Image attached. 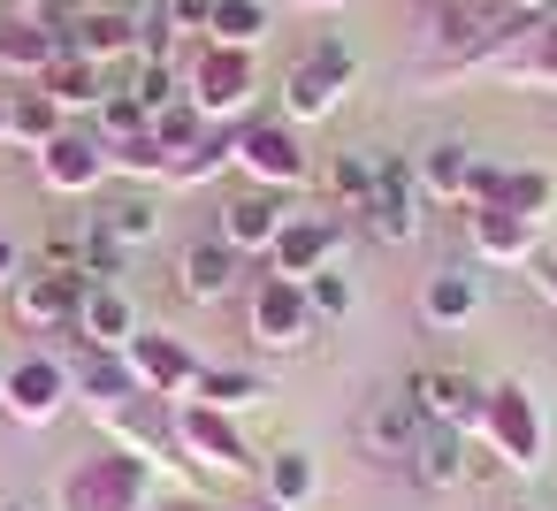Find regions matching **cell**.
I'll return each instance as SVG.
<instances>
[{"label":"cell","mask_w":557,"mask_h":511,"mask_svg":"<svg viewBox=\"0 0 557 511\" xmlns=\"http://www.w3.org/2000/svg\"><path fill=\"white\" fill-rule=\"evenodd\" d=\"M420 404L405 397V382L397 389H374L367 404H359V450H374V458H405L412 443H420Z\"/></svg>","instance_id":"603a6c76"},{"label":"cell","mask_w":557,"mask_h":511,"mask_svg":"<svg viewBox=\"0 0 557 511\" xmlns=\"http://www.w3.org/2000/svg\"><path fill=\"white\" fill-rule=\"evenodd\" d=\"M92 222H108V229H115V245L146 252V245L161 237V199H153V191H138V184H123V191H108V199H100V214H92Z\"/></svg>","instance_id":"4dcf8cb0"},{"label":"cell","mask_w":557,"mask_h":511,"mask_svg":"<svg viewBox=\"0 0 557 511\" xmlns=\"http://www.w3.org/2000/svg\"><path fill=\"white\" fill-rule=\"evenodd\" d=\"M222 169H237V123H207V138L191 146V153H176L169 161V191H184V184H214Z\"/></svg>","instance_id":"d6a6232c"},{"label":"cell","mask_w":557,"mask_h":511,"mask_svg":"<svg viewBox=\"0 0 557 511\" xmlns=\"http://www.w3.org/2000/svg\"><path fill=\"white\" fill-rule=\"evenodd\" d=\"M85 275H47V267H24L9 290H0V313H9V328L24 336H70L77 313H85Z\"/></svg>","instance_id":"52a82bcc"},{"label":"cell","mask_w":557,"mask_h":511,"mask_svg":"<svg viewBox=\"0 0 557 511\" xmlns=\"http://www.w3.org/2000/svg\"><path fill=\"white\" fill-rule=\"evenodd\" d=\"M70 366H62V351H24V359H9V382H0V412H9L16 427H54L62 412H70Z\"/></svg>","instance_id":"9c48e42d"},{"label":"cell","mask_w":557,"mask_h":511,"mask_svg":"<svg viewBox=\"0 0 557 511\" xmlns=\"http://www.w3.org/2000/svg\"><path fill=\"white\" fill-rule=\"evenodd\" d=\"M32 169H39V184H47L54 199H92V191L108 184V146L85 138V130H62L47 153H32Z\"/></svg>","instance_id":"2e32d148"},{"label":"cell","mask_w":557,"mask_h":511,"mask_svg":"<svg viewBox=\"0 0 557 511\" xmlns=\"http://www.w3.org/2000/svg\"><path fill=\"white\" fill-rule=\"evenodd\" d=\"M62 366H70V389L92 404V412H108V404H123V397H138V374H131V351H108V344H85L77 328L62 336Z\"/></svg>","instance_id":"5bb4252c"},{"label":"cell","mask_w":557,"mask_h":511,"mask_svg":"<svg viewBox=\"0 0 557 511\" xmlns=\"http://www.w3.org/2000/svg\"><path fill=\"white\" fill-rule=\"evenodd\" d=\"M351 85H359V47H351V39H313V47L283 70V115H290L298 130H306V123H329Z\"/></svg>","instance_id":"277c9868"},{"label":"cell","mask_w":557,"mask_h":511,"mask_svg":"<svg viewBox=\"0 0 557 511\" xmlns=\"http://www.w3.org/2000/svg\"><path fill=\"white\" fill-rule=\"evenodd\" d=\"M146 321H138V306H131V290L123 283H92L85 290V313H77V336L85 344H108V351H131V336H138Z\"/></svg>","instance_id":"f1b7e54d"},{"label":"cell","mask_w":557,"mask_h":511,"mask_svg":"<svg viewBox=\"0 0 557 511\" xmlns=\"http://www.w3.org/2000/svg\"><path fill=\"white\" fill-rule=\"evenodd\" d=\"M458 9H481V16H511V0H458Z\"/></svg>","instance_id":"bcb514c9"},{"label":"cell","mask_w":557,"mask_h":511,"mask_svg":"<svg viewBox=\"0 0 557 511\" xmlns=\"http://www.w3.org/2000/svg\"><path fill=\"white\" fill-rule=\"evenodd\" d=\"M47 9H54V0H16V16H39V24H47Z\"/></svg>","instance_id":"7dc6e473"},{"label":"cell","mask_w":557,"mask_h":511,"mask_svg":"<svg viewBox=\"0 0 557 511\" xmlns=\"http://www.w3.org/2000/svg\"><path fill=\"white\" fill-rule=\"evenodd\" d=\"M306 306H313V321H321V328H344V321L359 313V283H351V267H344V260H329L321 275H306Z\"/></svg>","instance_id":"e575fe53"},{"label":"cell","mask_w":557,"mask_h":511,"mask_svg":"<svg viewBox=\"0 0 557 511\" xmlns=\"http://www.w3.org/2000/svg\"><path fill=\"white\" fill-rule=\"evenodd\" d=\"M0 382H9V359H0Z\"/></svg>","instance_id":"f5cc1de1"},{"label":"cell","mask_w":557,"mask_h":511,"mask_svg":"<svg viewBox=\"0 0 557 511\" xmlns=\"http://www.w3.org/2000/svg\"><path fill=\"white\" fill-rule=\"evenodd\" d=\"M260 496H268L275 511H306V503L321 496V465H313V450H306V443L268 450V458H260Z\"/></svg>","instance_id":"4316f807"},{"label":"cell","mask_w":557,"mask_h":511,"mask_svg":"<svg viewBox=\"0 0 557 511\" xmlns=\"http://www.w3.org/2000/svg\"><path fill=\"white\" fill-rule=\"evenodd\" d=\"M534 290H542V298L557 306V260H549V267H534Z\"/></svg>","instance_id":"f6af8a7d"},{"label":"cell","mask_w":557,"mask_h":511,"mask_svg":"<svg viewBox=\"0 0 557 511\" xmlns=\"http://www.w3.org/2000/svg\"><path fill=\"white\" fill-rule=\"evenodd\" d=\"M237 176L260 184V191H298V184L313 176L298 123H290V115H245V123H237Z\"/></svg>","instance_id":"8992f818"},{"label":"cell","mask_w":557,"mask_h":511,"mask_svg":"<svg viewBox=\"0 0 557 511\" xmlns=\"http://www.w3.org/2000/svg\"><path fill=\"white\" fill-rule=\"evenodd\" d=\"M153 138H161V146H169V161H176V153H191V146L207 138V115H199L191 100H176L169 115H153Z\"/></svg>","instance_id":"60d3db41"},{"label":"cell","mask_w":557,"mask_h":511,"mask_svg":"<svg viewBox=\"0 0 557 511\" xmlns=\"http://www.w3.org/2000/svg\"><path fill=\"white\" fill-rule=\"evenodd\" d=\"M237 275H245V252H237V245H222L214 229H207V237H191V245H184V260H176V290H184L191 306H222V298H237Z\"/></svg>","instance_id":"ffe728a7"},{"label":"cell","mask_w":557,"mask_h":511,"mask_svg":"<svg viewBox=\"0 0 557 511\" xmlns=\"http://www.w3.org/2000/svg\"><path fill=\"white\" fill-rule=\"evenodd\" d=\"M298 9H313V16H329V9H351V0H298Z\"/></svg>","instance_id":"681fc988"},{"label":"cell","mask_w":557,"mask_h":511,"mask_svg":"<svg viewBox=\"0 0 557 511\" xmlns=\"http://www.w3.org/2000/svg\"><path fill=\"white\" fill-rule=\"evenodd\" d=\"M16 275H24V245H16V237H0V290H9Z\"/></svg>","instance_id":"ee69618b"},{"label":"cell","mask_w":557,"mask_h":511,"mask_svg":"<svg viewBox=\"0 0 557 511\" xmlns=\"http://www.w3.org/2000/svg\"><path fill=\"white\" fill-rule=\"evenodd\" d=\"M290 222V207H283V191H260V184H245L222 214H214V237L222 245H237L245 260H268V245H275V229Z\"/></svg>","instance_id":"d6986e66"},{"label":"cell","mask_w":557,"mask_h":511,"mask_svg":"<svg viewBox=\"0 0 557 511\" xmlns=\"http://www.w3.org/2000/svg\"><path fill=\"white\" fill-rule=\"evenodd\" d=\"M92 123H100V130H92L100 146H123V138H146V130H153V115H146L138 92H108V100L92 108Z\"/></svg>","instance_id":"8d00e7d4"},{"label":"cell","mask_w":557,"mask_h":511,"mask_svg":"<svg viewBox=\"0 0 557 511\" xmlns=\"http://www.w3.org/2000/svg\"><path fill=\"white\" fill-rule=\"evenodd\" d=\"M466 245L481 252V267H534L542 222H527L511 207H466Z\"/></svg>","instance_id":"e0dca14e"},{"label":"cell","mask_w":557,"mask_h":511,"mask_svg":"<svg viewBox=\"0 0 557 511\" xmlns=\"http://www.w3.org/2000/svg\"><path fill=\"white\" fill-rule=\"evenodd\" d=\"M344 245H351V222H336V214H290V222L275 229V245H268V275L306 283V275H321L329 260H344Z\"/></svg>","instance_id":"7c38bea8"},{"label":"cell","mask_w":557,"mask_h":511,"mask_svg":"<svg viewBox=\"0 0 557 511\" xmlns=\"http://www.w3.org/2000/svg\"><path fill=\"white\" fill-rule=\"evenodd\" d=\"M481 306H488V283H481V267H466V260H450V267H435L428 283H420V321L428 328H473L481 321Z\"/></svg>","instance_id":"44dd1931"},{"label":"cell","mask_w":557,"mask_h":511,"mask_svg":"<svg viewBox=\"0 0 557 511\" xmlns=\"http://www.w3.org/2000/svg\"><path fill=\"white\" fill-rule=\"evenodd\" d=\"M268 24H275V9H268V0H214V24H207V39L214 47H260L268 39Z\"/></svg>","instance_id":"d590c367"},{"label":"cell","mask_w":557,"mask_h":511,"mask_svg":"<svg viewBox=\"0 0 557 511\" xmlns=\"http://www.w3.org/2000/svg\"><path fill=\"white\" fill-rule=\"evenodd\" d=\"M39 92L70 115V108H100L108 100V62H85V54H54V70L39 77Z\"/></svg>","instance_id":"1f68e13d"},{"label":"cell","mask_w":557,"mask_h":511,"mask_svg":"<svg viewBox=\"0 0 557 511\" xmlns=\"http://www.w3.org/2000/svg\"><path fill=\"white\" fill-rule=\"evenodd\" d=\"M245 511H275V503H268V496H260V503H245Z\"/></svg>","instance_id":"816d5d0a"},{"label":"cell","mask_w":557,"mask_h":511,"mask_svg":"<svg viewBox=\"0 0 557 511\" xmlns=\"http://www.w3.org/2000/svg\"><path fill=\"white\" fill-rule=\"evenodd\" d=\"M0 511H47V503H32V496H0Z\"/></svg>","instance_id":"c3c4849f"},{"label":"cell","mask_w":557,"mask_h":511,"mask_svg":"<svg viewBox=\"0 0 557 511\" xmlns=\"http://www.w3.org/2000/svg\"><path fill=\"white\" fill-rule=\"evenodd\" d=\"M39 267H47V275H85V222H77V229H47Z\"/></svg>","instance_id":"b9f144b4"},{"label":"cell","mask_w":557,"mask_h":511,"mask_svg":"<svg viewBox=\"0 0 557 511\" xmlns=\"http://www.w3.org/2000/svg\"><path fill=\"white\" fill-rule=\"evenodd\" d=\"M405 397L420 404L428 427H458V435H466V427L481 420V397H488V389H481L466 366H412V374H405Z\"/></svg>","instance_id":"9a60e30c"},{"label":"cell","mask_w":557,"mask_h":511,"mask_svg":"<svg viewBox=\"0 0 557 511\" xmlns=\"http://www.w3.org/2000/svg\"><path fill=\"white\" fill-rule=\"evenodd\" d=\"M504 473H542L549 465V420H542V397L527 382H488L481 397V420L466 427Z\"/></svg>","instance_id":"6da1fadb"},{"label":"cell","mask_w":557,"mask_h":511,"mask_svg":"<svg viewBox=\"0 0 557 511\" xmlns=\"http://www.w3.org/2000/svg\"><path fill=\"white\" fill-rule=\"evenodd\" d=\"M176 443H184V458L191 465H207V473H260V450L245 443V427L230 420V412H214V404H176Z\"/></svg>","instance_id":"8fae6325"},{"label":"cell","mask_w":557,"mask_h":511,"mask_svg":"<svg viewBox=\"0 0 557 511\" xmlns=\"http://www.w3.org/2000/svg\"><path fill=\"white\" fill-rule=\"evenodd\" d=\"M108 176H131V184H161L169 176V146L146 130V138H123V146H108Z\"/></svg>","instance_id":"74e56055"},{"label":"cell","mask_w":557,"mask_h":511,"mask_svg":"<svg viewBox=\"0 0 557 511\" xmlns=\"http://www.w3.org/2000/svg\"><path fill=\"white\" fill-rule=\"evenodd\" d=\"M100 420V435H108V450H131V458H146V465H176L184 458V443H176V404L169 397H123V404H108V412H92Z\"/></svg>","instance_id":"ba28073f"},{"label":"cell","mask_w":557,"mask_h":511,"mask_svg":"<svg viewBox=\"0 0 557 511\" xmlns=\"http://www.w3.org/2000/svg\"><path fill=\"white\" fill-rule=\"evenodd\" d=\"M184 100H191L207 123H245L252 100H260V70H252V54H245V47H214V39H199V47L184 54Z\"/></svg>","instance_id":"3957f363"},{"label":"cell","mask_w":557,"mask_h":511,"mask_svg":"<svg viewBox=\"0 0 557 511\" xmlns=\"http://www.w3.org/2000/svg\"><path fill=\"white\" fill-rule=\"evenodd\" d=\"M481 77L519 85V92H557V16H534L511 47H496V62Z\"/></svg>","instance_id":"ac0fdd59"},{"label":"cell","mask_w":557,"mask_h":511,"mask_svg":"<svg viewBox=\"0 0 557 511\" xmlns=\"http://www.w3.org/2000/svg\"><path fill=\"white\" fill-rule=\"evenodd\" d=\"M138 100H146V115H169L176 100H184V70L176 62H138V85H131Z\"/></svg>","instance_id":"ab89813d"},{"label":"cell","mask_w":557,"mask_h":511,"mask_svg":"<svg viewBox=\"0 0 557 511\" xmlns=\"http://www.w3.org/2000/svg\"><path fill=\"white\" fill-rule=\"evenodd\" d=\"M405 465H412L420 488H466V481H473V435H458V427H420V443L405 450Z\"/></svg>","instance_id":"484cf974"},{"label":"cell","mask_w":557,"mask_h":511,"mask_svg":"<svg viewBox=\"0 0 557 511\" xmlns=\"http://www.w3.org/2000/svg\"><path fill=\"white\" fill-rule=\"evenodd\" d=\"M245 328H252V344L260 351H313L329 328L313 321V306H306V283H290V275H252L245 283Z\"/></svg>","instance_id":"5b68a950"},{"label":"cell","mask_w":557,"mask_h":511,"mask_svg":"<svg viewBox=\"0 0 557 511\" xmlns=\"http://www.w3.org/2000/svg\"><path fill=\"white\" fill-rule=\"evenodd\" d=\"M161 9H169L176 32H199V39H207V24H214V0H161Z\"/></svg>","instance_id":"7bdbcfd3"},{"label":"cell","mask_w":557,"mask_h":511,"mask_svg":"<svg viewBox=\"0 0 557 511\" xmlns=\"http://www.w3.org/2000/svg\"><path fill=\"white\" fill-rule=\"evenodd\" d=\"M420 176H412V161H382V184H374V199L359 207V229L367 237H382V245H412L420 237Z\"/></svg>","instance_id":"4fadbf2b"},{"label":"cell","mask_w":557,"mask_h":511,"mask_svg":"<svg viewBox=\"0 0 557 511\" xmlns=\"http://www.w3.org/2000/svg\"><path fill=\"white\" fill-rule=\"evenodd\" d=\"M131 374H138V389H146V397L191 404V397H199L207 359H199L184 336H169V328H138V336H131Z\"/></svg>","instance_id":"30bf717a"},{"label":"cell","mask_w":557,"mask_h":511,"mask_svg":"<svg viewBox=\"0 0 557 511\" xmlns=\"http://www.w3.org/2000/svg\"><path fill=\"white\" fill-rule=\"evenodd\" d=\"M131 275V245H115L108 222H85V283H123Z\"/></svg>","instance_id":"f35d334b"},{"label":"cell","mask_w":557,"mask_h":511,"mask_svg":"<svg viewBox=\"0 0 557 511\" xmlns=\"http://www.w3.org/2000/svg\"><path fill=\"white\" fill-rule=\"evenodd\" d=\"M62 138V108L39 92V85H16L9 100V130H0V146H16V153H47Z\"/></svg>","instance_id":"f546056e"},{"label":"cell","mask_w":557,"mask_h":511,"mask_svg":"<svg viewBox=\"0 0 557 511\" xmlns=\"http://www.w3.org/2000/svg\"><path fill=\"white\" fill-rule=\"evenodd\" d=\"M382 161H389V153H374V146H344V153H329V161H321V191H329V207H336V214H359V207L374 199V184H382Z\"/></svg>","instance_id":"83f0119b"},{"label":"cell","mask_w":557,"mask_h":511,"mask_svg":"<svg viewBox=\"0 0 557 511\" xmlns=\"http://www.w3.org/2000/svg\"><path fill=\"white\" fill-rule=\"evenodd\" d=\"M146 511H199V503H161V496H153V503H146Z\"/></svg>","instance_id":"f907efd6"},{"label":"cell","mask_w":557,"mask_h":511,"mask_svg":"<svg viewBox=\"0 0 557 511\" xmlns=\"http://www.w3.org/2000/svg\"><path fill=\"white\" fill-rule=\"evenodd\" d=\"M191 404H214V412L245 420L252 404H268V382H260L252 366H207V374H199V397H191Z\"/></svg>","instance_id":"836d02e7"},{"label":"cell","mask_w":557,"mask_h":511,"mask_svg":"<svg viewBox=\"0 0 557 511\" xmlns=\"http://www.w3.org/2000/svg\"><path fill=\"white\" fill-rule=\"evenodd\" d=\"M473 169H481V153H473L466 138H435V146H420V161H412V176H420V199H428V207H466Z\"/></svg>","instance_id":"cb8c5ba5"},{"label":"cell","mask_w":557,"mask_h":511,"mask_svg":"<svg viewBox=\"0 0 557 511\" xmlns=\"http://www.w3.org/2000/svg\"><path fill=\"white\" fill-rule=\"evenodd\" d=\"M62 54H85V62H123L138 54V16L115 9V0H92L85 16L62 24Z\"/></svg>","instance_id":"7402d4cb"},{"label":"cell","mask_w":557,"mask_h":511,"mask_svg":"<svg viewBox=\"0 0 557 511\" xmlns=\"http://www.w3.org/2000/svg\"><path fill=\"white\" fill-rule=\"evenodd\" d=\"M54 54H62V32L54 24H39V16H0V77H24V85H39L47 70H54Z\"/></svg>","instance_id":"d4e9b609"},{"label":"cell","mask_w":557,"mask_h":511,"mask_svg":"<svg viewBox=\"0 0 557 511\" xmlns=\"http://www.w3.org/2000/svg\"><path fill=\"white\" fill-rule=\"evenodd\" d=\"M153 481H161V465H146L131 450H92V458H77L54 481V503L47 511H146L153 503Z\"/></svg>","instance_id":"7a4b0ae2"}]
</instances>
